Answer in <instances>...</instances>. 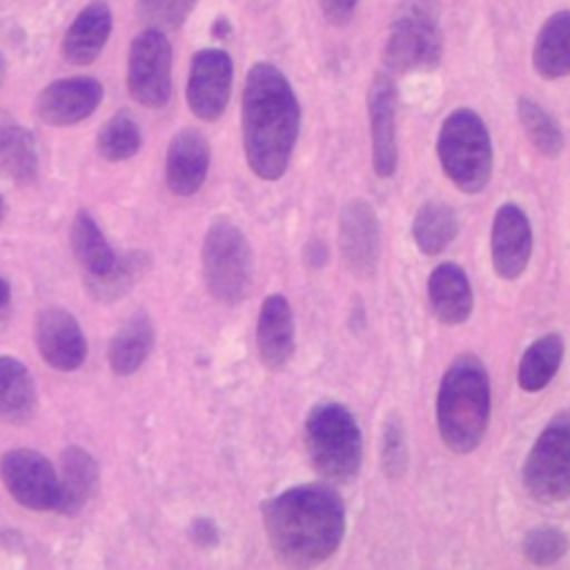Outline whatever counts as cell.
<instances>
[{
    "mask_svg": "<svg viewBox=\"0 0 570 570\" xmlns=\"http://www.w3.org/2000/svg\"><path fill=\"white\" fill-rule=\"evenodd\" d=\"M2 156V169L7 176L16 183H31L38 174V154H36V140L24 129L18 127L13 138L7 142V147L0 151Z\"/></svg>",
    "mask_w": 570,
    "mask_h": 570,
    "instance_id": "4dcf8cb0",
    "label": "cell"
},
{
    "mask_svg": "<svg viewBox=\"0 0 570 570\" xmlns=\"http://www.w3.org/2000/svg\"><path fill=\"white\" fill-rule=\"evenodd\" d=\"M517 116H519L525 138L539 154H543L548 158H557L561 154L563 131H561L559 122L554 120V116L546 107H541L530 96H521L517 100Z\"/></svg>",
    "mask_w": 570,
    "mask_h": 570,
    "instance_id": "83f0119b",
    "label": "cell"
},
{
    "mask_svg": "<svg viewBox=\"0 0 570 570\" xmlns=\"http://www.w3.org/2000/svg\"><path fill=\"white\" fill-rule=\"evenodd\" d=\"M338 249L345 267L354 276L370 278L376 272L381 256V227L370 203L354 198L341 207Z\"/></svg>",
    "mask_w": 570,
    "mask_h": 570,
    "instance_id": "7c38bea8",
    "label": "cell"
},
{
    "mask_svg": "<svg viewBox=\"0 0 570 570\" xmlns=\"http://www.w3.org/2000/svg\"><path fill=\"white\" fill-rule=\"evenodd\" d=\"M367 116L372 134V165L379 178H390L399 165L396 147V85L390 73H374L367 89Z\"/></svg>",
    "mask_w": 570,
    "mask_h": 570,
    "instance_id": "4fadbf2b",
    "label": "cell"
},
{
    "mask_svg": "<svg viewBox=\"0 0 570 570\" xmlns=\"http://www.w3.org/2000/svg\"><path fill=\"white\" fill-rule=\"evenodd\" d=\"M4 76H7V60H4V56H2V51H0V87H2V82H4Z\"/></svg>",
    "mask_w": 570,
    "mask_h": 570,
    "instance_id": "f35d334b",
    "label": "cell"
},
{
    "mask_svg": "<svg viewBox=\"0 0 570 570\" xmlns=\"http://www.w3.org/2000/svg\"><path fill=\"white\" fill-rule=\"evenodd\" d=\"M381 468L390 479H399L407 470L405 430L399 416H387L381 436Z\"/></svg>",
    "mask_w": 570,
    "mask_h": 570,
    "instance_id": "836d02e7",
    "label": "cell"
},
{
    "mask_svg": "<svg viewBox=\"0 0 570 570\" xmlns=\"http://www.w3.org/2000/svg\"><path fill=\"white\" fill-rule=\"evenodd\" d=\"M443 56L441 9L436 0H401L383 45V65L396 73H421L439 67Z\"/></svg>",
    "mask_w": 570,
    "mask_h": 570,
    "instance_id": "5b68a950",
    "label": "cell"
},
{
    "mask_svg": "<svg viewBox=\"0 0 570 570\" xmlns=\"http://www.w3.org/2000/svg\"><path fill=\"white\" fill-rule=\"evenodd\" d=\"M521 550L534 566H552L566 554L568 539L554 525H537L525 532Z\"/></svg>",
    "mask_w": 570,
    "mask_h": 570,
    "instance_id": "1f68e13d",
    "label": "cell"
},
{
    "mask_svg": "<svg viewBox=\"0 0 570 570\" xmlns=\"http://www.w3.org/2000/svg\"><path fill=\"white\" fill-rule=\"evenodd\" d=\"M212 36H216V38H227V36H232V24H229V20H227L225 16H218V18L214 20V24H212Z\"/></svg>",
    "mask_w": 570,
    "mask_h": 570,
    "instance_id": "74e56055",
    "label": "cell"
},
{
    "mask_svg": "<svg viewBox=\"0 0 570 570\" xmlns=\"http://www.w3.org/2000/svg\"><path fill=\"white\" fill-rule=\"evenodd\" d=\"M256 350L261 363L276 372L294 356V316L283 294H269L256 321Z\"/></svg>",
    "mask_w": 570,
    "mask_h": 570,
    "instance_id": "ac0fdd59",
    "label": "cell"
},
{
    "mask_svg": "<svg viewBox=\"0 0 570 570\" xmlns=\"http://www.w3.org/2000/svg\"><path fill=\"white\" fill-rule=\"evenodd\" d=\"M102 100V85L89 76L60 78L49 82L38 100V116L51 127H69L89 118Z\"/></svg>",
    "mask_w": 570,
    "mask_h": 570,
    "instance_id": "2e32d148",
    "label": "cell"
},
{
    "mask_svg": "<svg viewBox=\"0 0 570 570\" xmlns=\"http://www.w3.org/2000/svg\"><path fill=\"white\" fill-rule=\"evenodd\" d=\"M200 258L205 285L216 301L236 305L247 298L254 278V254L240 227L229 220L212 223Z\"/></svg>",
    "mask_w": 570,
    "mask_h": 570,
    "instance_id": "52a82bcc",
    "label": "cell"
},
{
    "mask_svg": "<svg viewBox=\"0 0 570 570\" xmlns=\"http://www.w3.org/2000/svg\"><path fill=\"white\" fill-rule=\"evenodd\" d=\"M7 296H9V287H7V283L0 278V305L7 301Z\"/></svg>",
    "mask_w": 570,
    "mask_h": 570,
    "instance_id": "ab89813d",
    "label": "cell"
},
{
    "mask_svg": "<svg viewBox=\"0 0 570 570\" xmlns=\"http://www.w3.org/2000/svg\"><path fill=\"white\" fill-rule=\"evenodd\" d=\"M127 89L149 109H160L171 98V45L160 29L140 31L129 47Z\"/></svg>",
    "mask_w": 570,
    "mask_h": 570,
    "instance_id": "9c48e42d",
    "label": "cell"
},
{
    "mask_svg": "<svg viewBox=\"0 0 570 570\" xmlns=\"http://www.w3.org/2000/svg\"><path fill=\"white\" fill-rule=\"evenodd\" d=\"M532 67L546 80L570 76V9L554 11L539 29Z\"/></svg>",
    "mask_w": 570,
    "mask_h": 570,
    "instance_id": "7402d4cb",
    "label": "cell"
},
{
    "mask_svg": "<svg viewBox=\"0 0 570 570\" xmlns=\"http://www.w3.org/2000/svg\"><path fill=\"white\" fill-rule=\"evenodd\" d=\"M111 33V9L105 0H94L76 16L62 38V58L73 67L91 65Z\"/></svg>",
    "mask_w": 570,
    "mask_h": 570,
    "instance_id": "d6986e66",
    "label": "cell"
},
{
    "mask_svg": "<svg viewBox=\"0 0 570 570\" xmlns=\"http://www.w3.org/2000/svg\"><path fill=\"white\" fill-rule=\"evenodd\" d=\"M0 479L9 494L29 510H58L60 479L51 461L29 448H16L0 456Z\"/></svg>",
    "mask_w": 570,
    "mask_h": 570,
    "instance_id": "30bf717a",
    "label": "cell"
},
{
    "mask_svg": "<svg viewBox=\"0 0 570 570\" xmlns=\"http://www.w3.org/2000/svg\"><path fill=\"white\" fill-rule=\"evenodd\" d=\"M428 298L434 316L443 325H461L472 314V287L456 263H441L428 278Z\"/></svg>",
    "mask_w": 570,
    "mask_h": 570,
    "instance_id": "ffe728a7",
    "label": "cell"
},
{
    "mask_svg": "<svg viewBox=\"0 0 570 570\" xmlns=\"http://www.w3.org/2000/svg\"><path fill=\"white\" fill-rule=\"evenodd\" d=\"M69 240H71V249L78 258V263L82 265V269L87 272V276H102L105 272H109L116 263V254L109 247V243L105 240L98 223L94 220V216L85 209H80L73 220H71V229H69Z\"/></svg>",
    "mask_w": 570,
    "mask_h": 570,
    "instance_id": "484cf974",
    "label": "cell"
},
{
    "mask_svg": "<svg viewBox=\"0 0 570 570\" xmlns=\"http://www.w3.org/2000/svg\"><path fill=\"white\" fill-rule=\"evenodd\" d=\"M436 154L445 176L465 194L481 191L492 176V140L483 118L468 109H454L445 116Z\"/></svg>",
    "mask_w": 570,
    "mask_h": 570,
    "instance_id": "8992f818",
    "label": "cell"
},
{
    "mask_svg": "<svg viewBox=\"0 0 570 570\" xmlns=\"http://www.w3.org/2000/svg\"><path fill=\"white\" fill-rule=\"evenodd\" d=\"M4 214H7V203H4V198H2V194H0V220L4 218Z\"/></svg>",
    "mask_w": 570,
    "mask_h": 570,
    "instance_id": "60d3db41",
    "label": "cell"
},
{
    "mask_svg": "<svg viewBox=\"0 0 570 570\" xmlns=\"http://www.w3.org/2000/svg\"><path fill=\"white\" fill-rule=\"evenodd\" d=\"M521 481L539 503H559L570 497V410L554 414L532 443Z\"/></svg>",
    "mask_w": 570,
    "mask_h": 570,
    "instance_id": "ba28073f",
    "label": "cell"
},
{
    "mask_svg": "<svg viewBox=\"0 0 570 570\" xmlns=\"http://www.w3.org/2000/svg\"><path fill=\"white\" fill-rule=\"evenodd\" d=\"M305 450L312 468L325 481H354L361 470L363 441L352 412L336 401L309 407L305 416Z\"/></svg>",
    "mask_w": 570,
    "mask_h": 570,
    "instance_id": "277c9868",
    "label": "cell"
},
{
    "mask_svg": "<svg viewBox=\"0 0 570 570\" xmlns=\"http://www.w3.org/2000/svg\"><path fill=\"white\" fill-rule=\"evenodd\" d=\"M38 407L36 385L24 363L0 356V419L9 425H24Z\"/></svg>",
    "mask_w": 570,
    "mask_h": 570,
    "instance_id": "603a6c76",
    "label": "cell"
},
{
    "mask_svg": "<svg viewBox=\"0 0 570 570\" xmlns=\"http://www.w3.org/2000/svg\"><path fill=\"white\" fill-rule=\"evenodd\" d=\"M459 223L454 209L443 200H425L412 220V236L416 247L428 254H441L456 236Z\"/></svg>",
    "mask_w": 570,
    "mask_h": 570,
    "instance_id": "4316f807",
    "label": "cell"
},
{
    "mask_svg": "<svg viewBox=\"0 0 570 570\" xmlns=\"http://www.w3.org/2000/svg\"><path fill=\"white\" fill-rule=\"evenodd\" d=\"M142 145V136L138 129V122L125 114L118 111L114 114L98 131L96 136V149L105 160L111 163H120V160H129L131 156L138 154Z\"/></svg>",
    "mask_w": 570,
    "mask_h": 570,
    "instance_id": "f1b7e54d",
    "label": "cell"
},
{
    "mask_svg": "<svg viewBox=\"0 0 570 570\" xmlns=\"http://www.w3.org/2000/svg\"><path fill=\"white\" fill-rule=\"evenodd\" d=\"M20 125L11 118V114H7V111H2L0 109V151L7 147V142L13 138V134H16V129H18Z\"/></svg>",
    "mask_w": 570,
    "mask_h": 570,
    "instance_id": "8d00e7d4",
    "label": "cell"
},
{
    "mask_svg": "<svg viewBox=\"0 0 570 570\" xmlns=\"http://www.w3.org/2000/svg\"><path fill=\"white\" fill-rule=\"evenodd\" d=\"M234 65L223 49H200L194 53L187 78V105L205 122L218 120L229 102Z\"/></svg>",
    "mask_w": 570,
    "mask_h": 570,
    "instance_id": "8fae6325",
    "label": "cell"
},
{
    "mask_svg": "<svg viewBox=\"0 0 570 570\" xmlns=\"http://www.w3.org/2000/svg\"><path fill=\"white\" fill-rule=\"evenodd\" d=\"M145 261L147 256L142 252H131L125 258H116L114 267L102 276H87V292L102 303L118 301L134 287L145 269Z\"/></svg>",
    "mask_w": 570,
    "mask_h": 570,
    "instance_id": "f546056e",
    "label": "cell"
},
{
    "mask_svg": "<svg viewBox=\"0 0 570 570\" xmlns=\"http://www.w3.org/2000/svg\"><path fill=\"white\" fill-rule=\"evenodd\" d=\"M198 0H138V16L154 29H178Z\"/></svg>",
    "mask_w": 570,
    "mask_h": 570,
    "instance_id": "d6a6232c",
    "label": "cell"
},
{
    "mask_svg": "<svg viewBox=\"0 0 570 570\" xmlns=\"http://www.w3.org/2000/svg\"><path fill=\"white\" fill-rule=\"evenodd\" d=\"M563 350H566L563 336L554 332L532 341L521 354V361L517 367L519 387L525 392L543 390L559 372V365L563 361Z\"/></svg>",
    "mask_w": 570,
    "mask_h": 570,
    "instance_id": "d4e9b609",
    "label": "cell"
},
{
    "mask_svg": "<svg viewBox=\"0 0 570 570\" xmlns=\"http://www.w3.org/2000/svg\"><path fill=\"white\" fill-rule=\"evenodd\" d=\"M490 252L494 272L501 278L514 281L525 272L532 254V227L519 205L505 203L497 209L490 234Z\"/></svg>",
    "mask_w": 570,
    "mask_h": 570,
    "instance_id": "9a60e30c",
    "label": "cell"
},
{
    "mask_svg": "<svg viewBox=\"0 0 570 570\" xmlns=\"http://www.w3.org/2000/svg\"><path fill=\"white\" fill-rule=\"evenodd\" d=\"M263 528L274 554L294 568L330 559L345 534V505L325 483L289 488L263 503Z\"/></svg>",
    "mask_w": 570,
    "mask_h": 570,
    "instance_id": "6da1fadb",
    "label": "cell"
},
{
    "mask_svg": "<svg viewBox=\"0 0 570 570\" xmlns=\"http://www.w3.org/2000/svg\"><path fill=\"white\" fill-rule=\"evenodd\" d=\"M490 419V381L474 354H461L445 370L436 394V425L443 443L459 454L476 450Z\"/></svg>",
    "mask_w": 570,
    "mask_h": 570,
    "instance_id": "3957f363",
    "label": "cell"
},
{
    "mask_svg": "<svg viewBox=\"0 0 570 570\" xmlns=\"http://www.w3.org/2000/svg\"><path fill=\"white\" fill-rule=\"evenodd\" d=\"M60 514H78L96 494L100 472L96 459L80 445H67L60 452Z\"/></svg>",
    "mask_w": 570,
    "mask_h": 570,
    "instance_id": "44dd1931",
    "label": "cell"
},
{
    "mask_svg": "<svg viewBox=\"0 0 570 570\" xmlns=\"http://www.w3.org/2000/svg\"><path fill=\"white\" fill-rule=\"evenodd\" d=\"M189 537L200 548H214V546H218V539H220L216 523L212 519H207V517H198V519L191 521Z\"/></svg>",
    "mask_w": 570,
    "mask_h": 570,
    "instance_id": "e575fe53",
    "label": "cell"
},
{
    "mask_svg": "<svg viewBox=\"0 0 570 570\" xmlns=\"http://www.w3.org/2000/svg\"><path fill=\"white\" fill-rule=\"evenodd\" d=\"M209 171V142L194 129L185 127L174 134L165 158V183L176 196L196 194Z\"/></svg>",
    "mask_w": 570,
    "mask_h": 570,
    "instance_id": "e0dca14e",
    "label": "cell"
},
{
    "mask_svg": "<svg viewBox=\"0 0 570 570\" xmlns=\"http://www.w3.org/2000/svg\"><path fill=\"white\" fill-rule=\"evenodd\" d=\"M356 4L358 0H321L325 18L334 24H345L352 18Z\"/></svg>",
    "mask_w": 570,
    "mask_h": 570,
    "instance_id": "d590c367",
    "label": "cell"
},
{
    "mask_svg": "<svg viewBox=\"0 0 570 570\" xmlns=\"http://www.w3.org/2000/svg\"><path fill=\"white\" fill-rule=\"evenodd\" d=\"M36 345L47 365L60 372L78 370L87 356V341L78 321L60 307H45L33 325Z\"/></svg>",
    "mask_w": 570,
    "mask_h": 570,
    "instance_id": "5bb4252c",
    "label": "cell"
},
{
    "mask_svg": "<svg viewBox=\"0 0 570 570\" xmlns=\"http://www.w3.org/2000/svg\"><path fill=\"white\" fill-rule=\"evenodd\" d=\"M298 125L301 107L287 76L272 62H254L243 87L240 127L247 165L258 178L278 180L287 171Z\"/></svg>",
    "mask_w": 570,
    "mask_h": 570,
    "instance_id": "7a4b0ae2",
    "label": "cell"
},
{
    "mask_svg": "<svg viewBox=\"0 0 570 570\" xmlns=\"http://www.w3.org/2000/svg\"><path fill=\"white\" fill-rule=\"evenodd\" d=\"M154 347V325L145 312H134L111 336L109 365L116 374H134Z\"/></svg>",
    "mask_w": 570,
    "mask_h": 570,
    "instance_id": "cb8c5ba5",
    "label": "cell"
}]
</instances>
